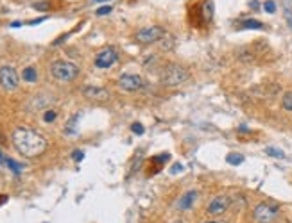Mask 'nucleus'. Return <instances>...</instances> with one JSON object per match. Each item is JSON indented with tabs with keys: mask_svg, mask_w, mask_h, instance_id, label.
Here are the masks:
<instances>
[{
	"mask_svg": "<svg viewBox=\"0 0 292 223\" xmlns=\"http://www.w3.org/2000/svg\"><path fill=\"white\" fill-rule=\"evenodd\" d=\"M11 139L18 154L24 157H40L41 154H45L47 146H49L47 139L29 127H17L13 130Z\"/></svg>",
	"mask_w": 292,
	"mask_h": 223,
	"instance_id": "nucleus-1",
	"label": "nucleus"
},
{
	"mask_svg": "<svg viewBox=\"0 0 292 223\" xmlns=\"http://www.w3.org/2000/svg\"><path fill=\"white\" fill-rule=\"evenodd\" d=\"M190 77L188 70L181 65H167L161 72V84L167 86V88H177V86H181L183 82H186Z\"/></svg>",
	"mask_w": 292,
	"mask_h": 223,
	"instance_id": "nucleus-2",
	"label": "nucleus"
},
{
	"mask_svg": "<svg viewBox=\"0 0 292 223\" xmlns=\"http://www.w3.org/2000/svg\"><path fill=\"white\" fill-rule=\"evenodd\" d=\"M50 75L58 82H72L79 75V66L70 61H54L50 65Z\"/></svg>",
	"mask_w": 292,
	"mask_h": 223,
	"instance_id": "nucleus-3",
	"label": "nucleus"
},
{
	"mask_svg": "<svg viewBox=\"0 0 292 223\" xmlns=\"http://www.w3.org/2000/svg\"><path fill=\"white\" fill-rule=\"evenodd\" d=\"M253 219L256 223H274L278 219V207L271 205V203H258L253 209Z\"/></svg>",
	"mask_w": 292,
	"mask_h": 223,
	"instance_id": "nucleus-4",
	"label": "nucleus"
},
{
	"mask_svg": "<svg viewBox=\"0 0 292 223\" xmlns=\"http://www.w3.org/2000/svg\"><path fill=\"white\" fill-rule=\"evenodd\" d=\"M163 36H165V31L160 25H151V27L140 29V31L136 33L135 40L140 45H152V43H158Z\"/></svg>",
	"mask_w": 292,
	"mask_h": 223,
	"instance_id": "nucleus-5",
	"label": "nucleus"
},
{
	"mask_svg": "<svg viewBox=\"0 0 292 223\" xmlns=\"http://www.w3.org/2000/svg\"><path fill=\"white\" fill-rule=\"evenodd\" d=\"M18 84H20V77H18L17 70L13 66H2L0 68V88L4 91H17Z\"/></svg>",
	"mask_w": 292,
	"mask_h": 223,
	"instance_id": "nucleus-6",
	"label": "nucleus"
},
{
	"mask_svg": "<svg viewBox=\"0 0 292 223\" xmlns=\"http://www.w3.org/2000/svg\"><path fill=\"white\" fill-rule=\"evenodd\" d=\"M117 86H119L122 91H128V93H135V91H140L144 88V79L136 73H124L120 75L119 81H117Z\"/></svg>",
	"mask_w": 292,
	"mask_h": 223,
	"instance_id": "nucleus-7",
	"label": "nucleus"
},
{
	"mask_svg": "<svg viewBox=\"0 0 292 223\" xmlns=\"http://www.w3.org/2000/svg\"><path fill=\"white\" fill-rule=\"evenodd\" d=\"M117 61H119V54H117L115 49L101 50V52L97 54V56H95V59H93L95 66H97V68H103V70L111 68V66L115 65Z\"/></svg>",
	"mask_w": 292,
	"mask_h": 223,
	"instance_id": "nucleus-8",
	"label": "nucleus"
},
{
	"mask_svg": "<svg viewBox=\"0 0 292 223\" xmlns=\"http://www.w3.org/2000/svg\"><path fill=\"white\" fill-rule=\"evenodd\" d=\"M230 205H231L230 196L219 195V196H215V198L210 200V203H208V207H206V211H208V214L221 216V214H224L228 209H230Z\"/></svg>",
	"mask_w": 292,
	"mask_h": 223,
	"instance_id": "nucleus-9",
	"label": "nucleus"
},
{
	"mask_svg": "<svg viewBox=\"0 0 292 223\" xmlns=\"http://www.w3.org/2000/svg\"><path fill=\"white\" fill-rule=\"evenodd\" d=\"M82 97L88 98V100H108L110 98V91L103 86H84L82 88Z\"/></svg>",
	"mask_w": 292,
	"mask_h": 223,
	"instance_id": "nucleus-10",
	"label": "nucleus"
},
{
	"mask_svg": "<svg viewBox=\"0 0 292 223\" xmlns=\"http://www.w3.org/2000/svg\"><path fill=\"white\" fill-rule=\"evenodd\" d=\"M54 102V97L49 93H41V95H36V97H33L29 100V104H27V111H31V113H34V111L38 109H43V107L50 106Z\"/></svg>",
	"mask_w": 292,
	"mask_h": 223,
	"instance_id": "nucleus-11",
	"label": "nucleus"
},
{
	"mask_svg": "<svg viewBox=\"0 0 292 223\" xmlns=\"http://www.w3.org/2000/svg\"><path fill=\"white\" fill-rule=\"evenodd\" d=\"M196 200H198V191H188V193H185V195L179 198L177 209H179V211H186V209H190V207L196 203Z\"/></svg>",
	"mask_w": 292,
	"mask_h": 223,
	"instance_id": "nucleus-12",
	"label": "nucleus"
},
{
	"mask_svg": "<svg viewBox=\"0 0 292 223\" xmlns=\"http://www.w3.org/2000/svg\"><path fill=\"white\" fill-rule=\"evenodd\" d=\"M79 118H81V113H75L74 116L66 122V125H65V134L66 136H72V134H75L77 132V123H79Z\"/></svg>",
	"mask_w": 292,
	"mask_h": 223,
	"instance_id": "nucleus-13",
	"label": "nucleus"
},
{
	"mask_svg": "<svg viewBox=\"0 0 292 223\" xmlns=\"http://www.w3.org/2000/svg\"><path fill=\"white\" fill-rule=\"evenodd\" d=\"M22 77H24L25 82H36L38 81V72H36V68H33V66L25 68L24 73H22Z\"/></svg>",
	"mask_w": 292,
	"mask_h": 223,
	"instance_id": "nucleus-14",
	"label": "nucleus"
},
{
	"mask_svg": "<svg viewBox=\"0 0 292 223\" xmlns=\"http://www.w3.org/2000/svg\"><path fill=\"white\" fill-rule=\"evenodd\" d=\"M281 107L285 111H292V91H287L281 98Z\"/></svg>",
	"mask_w": 292,
	"mask_h": 223,
	"instance_id": "nucleus-15",
	"label": "nucleus"
},
{
	"mask_svg": "<svg viewBox=\"0 0 292 223\" xmlns=\"http://www.w3.org/2000/svg\"><path fill=\"white\" fill-rule=\"evenodd\" d=\"M226 161L230 162V164H233V166H237V164H242L244 162V155L242 154H230L226 157Z\"/></svg>",
	"mask_w": 292,
	"mask_h": 223,
	"instance_id": "nucleus-16",
	"label": "nucleus"
},
{
	"mask_svg": "<svg viewBox=\"0 0 292 223\" xmlns=\"http://www.w3.org/2000/svg\"><path fill=\"white\" fill-rule=\"evenodd\" d=\"M242 27L244 29H262L263 25H262V22H258V20H244Z\"/></svg>",
	"mask_w": 292,
	"mask_h": 223,
	"instance_id": "nucleus-17",
	"label": "nucleus"
},
{
	"mask_svg": "<svg viewBox=\"0 0 292 223\" xmlns=\"http://www.w3.org/2000/svg\"><path fill=\"white\" fill-rule=\"evenodd\" d=\"M265 154L267 155H272V157H276V159H281V157H285V154L281 150H278V148H272V146H269V148H265Z\"/></svg>",
	"mask_w": 292,
	"mask_h": 223,
	"instance_id": "nucleus-18",
	"label": "nucleus"
},
{
	"mask_svg": "<svg viewBox=\"0 0 292 223\" xmlns=\"http://www.w3.org/2000/svg\"><path fill=\"white\" fill-rule=\"evenodd\" d=\"M6 164H8V166L11 168V170L15 171V173H17V175L22 171V166H20V164H18V162L13 161V159H6Z\"/></svg>",
	"mask_w": 292,
	"mask_h": 223,
	"instance_id": "nucleus-19",
	"label": "nucleus"
},
{
	"mask_svg": "<svg viewBox=\"0 0 292 223\" xmlns=\"http://www.w3.org/2000/svg\"><path fill=\"white\" fill-rule=\"evenodd\" d=\"M56 118H58V113H56V111H45V114H43V120H45L47 123L54 122Z\"/></svg>",
	"mask_w": 292,
	"mask_h": 223,
	"instance_id": "nucleus-20",
	"label": "nucleus"
},
{
	"mask_svg": "<svg viewBox=\"0 0 292 223\" xmlns=\"http://www.w3.org/2000/svg\"><path fill=\"white\" fill-rule=\"evenodd\" d=\"M34 9H38V11H47V9L50 8L49 2H36V4H33Z\"/></svg>",
	"mask_w": 292,
	"mask_h": 223,
	"instance_id": "nucleus-21",
	"label": "nucleus"
},
{
	"mask_svg": "<svg viewBox=\"0 0 292 223\" xmlns=\"http://www.w3.org/2000/svg\"><path fill=\"white\" fill-rule=\"evenodd\" d=\"M263 9H265L267 13H274L276 11V4L272 2V0H267V2L263 4Z\"/></svg>",
	"mask_w": 292,
	"mask_h": 223,
	"instance_id": "nucleus-22",
	"label": "nucleus"
},
{
	"mask_svg": "<svg viewBox=\"0 0 292 223\" xmlns=\"http://www.w3.org/2000/svg\"><path fill=\"white\" fill-rule=\"evenodd\" d=\"M111 13V6H104V8L97 9V17H106Z\"/></svg>",
	"mask_w": 292,
	"mask_h": 223,
	"instance_id": "nucleus-23",
	"label": "nucleus"
},
{
	"mask_svg": "<svg viewBox=\"0 0 292 223\" xmlns=\"http://www.w3.org/2000/svg\"><path fill=\"white\" fill-rule=\"evenodd\" d=\"M131 129H133V132H135V134H144L145 132L144 125H142V123H133Z\"/></svg>",
	"mask_w": 292,
	"mask_h": 223,
	"instance_id": "nucleus-24",
	"label": "nucleus"
},
{
	"mask_svg": "<svg viewBox=\"0 0 292 223\" xmlns=\"http://www.w3.org/2000/svg\"><path fill=\"white\" fill-rule=\"evenodd\" d=\"M82 157H84V154H82L81 150H75V152H72V159H74V161H82Z\"/></svg>",
	"mask_w": 292,
	"mask_h": 223,
	"instance_id": "nucleus-25",
	"label": "nucleus"
},
{
	"mask_svg": "<svg viewBox=\"0 0 292 223\" xmlns=\"http://www.w3.org/2000/svg\"><path fill=\"white\" fill-rule=\"evenodd\" d=\"M179 170L183 171V164H179V162H177V164H174L172 170H170V171H172V173H179Z\"/></svg>",
	"mask_w": 292,
	"mask_h": 223,
	"instance_id": "nucleus-26",
	"label": "nucleus"
},
{
	"mask_svg": "<svg viewBox=\"0 0 292 223\" xmlns=\"http://www.w3.org/2000/svg\"><path fill=\"white\" fill-rule=\"evenodd\" d=\"M203 223H228L226 219H210V221H203Z\"/></svg>",
	"mask_w": 292,
	"mask_h": 223,
	"instance_id": "nucleus-27",
	"label": "nucleus"
},
{
	"mask_svg": "<svg viewBox=\"0 0 292 223\" xmlns=\"http://www.w3.org/2000/svg\"><path fill=\"white\" fill-rule=\"evenodd\" d=\"M6 162V159H4V155H2V152H0V164H4Z\"/></svg>",
	"mask_w": 292,
	"mask_h": 223,
	"instance_id": "nucleus-28",
	"label": "nucleus"
},
{
	"mask_svg": "<svg viewBox=\"0 0 292 223\" xmlns=\"http://www.w3.org/2000/svg\"><path fill=\"white\" fill-rule=\"evenodd\" d=\"M91 2H108V0H91Z\"/></svg>",
	"mask_w": 292,
	"mask_h": 223,
	"instance_id": "nucleus-29",
	"label": "nucleus"
},
{
	"mask_svg": "<svg viewBox=\"0 0 292 223\" xmlns=\"http://www.w3.org/2000/svg\"><path fill=\"white\" fill-rule=\"evenodd\" d=\"M176 223H181V221H176Z\"/></svg>",
	"mask_w": 292,
	"mask_h": 223,
	"instance_id": "nucleus-30",
	"label": "nucleus"
}]
</instances>
